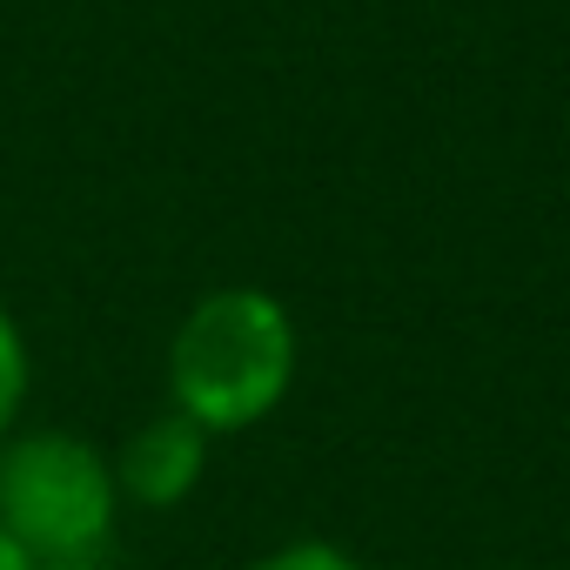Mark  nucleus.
<instances>
[{
	"label": "nucleus",
	"instance_id": "f257e3e1",
	"mask_svg": "<svg viewBox=\"0 0 570 570\" xmlns=\"http://www.w3.org/2000/svg\"><path fill=\"white\" fill-rule=\"evenodd\" d=\"M296 383V323L268 289L202 296L168 343V403L208 436L275 416Z\"/></svg>",
	"mask_w": 570,
	"mask_h": 570
},
{
	"label": "nucleus",
	"instance_id": "f03ea898",
	"mask_svg": "<svg viewBox=\"0 0 570 570\" xmlns=\"http://www.w3.org/2000/svg\"><path fill=\"white\" fill-rule=\"evenodd\" d=\"M115 463L88 436H0V530L35 570H95L115 537Z\"/></svg>",
	"mask_w": 570,
	"mask_h": 570
},
{
	"label": "nucleus",
	"instance_id": "7ed1b4c3",
	"mask_svg": "<svg viewBox=\"0 0 570 570\" xmlns=\"http://www.w3.org/2000/svg\"><path fill=\"white\" fill-rule=\"evenodd\" d=\"M202 470H208V430L168 403L161 416H148V423L121 443V456H115V490H121L128 503H141V510H175V503L202 483Z\"/></svg>",
	"mask_w": 570,
	"mask_h": 570
},
{
	"label": "nucleus",
	"instance_id": "20e7f679",
	"mask_svg": "<svg viewBox=\"0 0 570 570\" xmlns=\"http://www.w3.org/2000/svg\"><path fill=\"white\" fill-rule=\"evenodd\" d=\"M28 403V336L0 309V436H14V416Z\"/></svg>",
	"mask_w": 570,
	"mask_h": 570
},
{
	"label": "nucleus",
	"instance_id": "39448f33",
	"mask_svg": "<svg viewBox=\"0 0 570 570\" xmlns=\"http://www.w3.org/2000/svg\"><path fill=\"white\" fill-rule=\"evenodd\" d=\"M255 570H363L350 550H336V543H282V550H268Z\"/></svg>",
	"mask_w": 570,
	"mask_h": 570
},
{
	"label": "nucleus",
	"instance_id": "423d86ee",
	"mask_svg": "<svg viewBox=\"0 0 570 570\" xmlns=\"http://www.w3.org/2000/svg\"><path fill=\"white\" fill-rule=\"evenodd\" d=\"M0 570H35V563H28V550H21L8 530H0Z\"/></svg>",
	"mask_w": 570,
	"mask_h": 570
}]
</instances>
